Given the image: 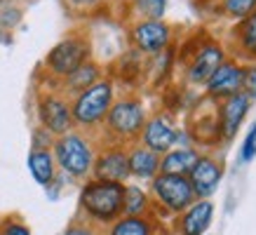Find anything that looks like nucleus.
I'll return each mask as SVG.
<instances>
[{"label": "nucleus", "mask_w": 256, "mask_h": 235, "mask_svg": "<svg viewBox=\"0 0 256 235\" xmlns=\"http://www.w3.org/2000/svg\"><path fill=\"white\" fill-rule=\"evenodd\" d=\"M122 196L124 184L90 176L78 196V210L82 214V221H90L94 226H110L122 216Z\"/></svg>", "instance_id": "1"}, {"label": "nucleus", "mask_w": 256, "mask_h": 235, "mask_svg": "<svg viewBox=\"0 0 256 235\" xmlns=\"http://www.w3.org/2000/svg\"><path fill=\"white\" fill-rule=\"evenodd\" d=\"M52 156H54L56 170L76 181H87L92 176L94 158H96V144L87 134L73 132L64 136H56L52 144Z\"/></svg>", "instance_id": "2"}, {"label": "nucleus", "mask_w": 256, "mask_h": 235, "mask_svg": "<svg viewBox=\"0 0 256 235\" xmlns=\"http://www.w3.org/2000/svg\"><path fill=\"white\" fill-rule=\"evenodd\" d=\"M146 120H148V113H146V106L141 104V99H136V96L116 99L106 120H104L106 144H120V146L136 144Z\"/></svg>", "instance_id": "3"}, {"label": "nucleus", "mask_w": 256, "mask_h": 235, "mask_svg": "<svg viewBox=\"0 0 256 235\" xmlns=\"http://www.w3.org/2000/svg\"><path fill=\"white\" fill-rule=\"evenodd\" d=\"M113 102H116V87H113V82L108 78L96 80L94 85H90L87 90H82L80 94L73 96V102H70L73 127L94 130V127L104 125Z\"/></svg>", "instance_id": "4"}, {"label": "nucleus", "mask_w": 256, "mask_h": 235, "mask_svg": "<svg viewBox=\"0 0 256 235\" xmlns=\"http://www.w3.org/2000/svg\"><path fill=\"white\" fill-rule=\"evenodd\" d=\"M150 198L170 214H181L186 207L195 202V193L190 188L188 176H174V174L153 176L150 179Z\"/></svg>", "instance_id": "5"}, {"label": "nucleus", "mask_w": 256, "mask_h": 235, "mask_svg": "<svg viewBox=\"0 0 256 235\" xmlns=\"http://www.w3.org/2000/svg\"><path fill=\"white\" fill-rule=\"evenodd\" d=\"M85 62H90V42L82 36H68L50 50V54L45 56V68L50 70V76L64 80Z\"/></svg>", "instance_id": "6"}, {"label": "nucleus", "mask_w": 256, "mask_h": 235, "mask_svg": "<svg viewBox=\"0 0 256 235\" xmlns=\"http://www.w3.org/2000/svg\"><path fill=\"white\" fill-rule=\"evenodd\" d=\"M38 122L40 127L50 132L52 136H64L73 130V118H70V102L62 94H42L38 99Z\"/></svg>", "instance_id": "7"}, {"label": "nucleus", "mask_w": 256, "mask_h": 235, "mask_svg": "<svg viewBox=\"0 0 256 235\" xmlns=\"http://www.w3.org/2000/svg\"><path fill=\"white\" fill-rule=\"evenodd\" d=\"M136 144L146 146L148 150H153L158 156H164L167 150L176 148L178 130L167 113H156V116H150L146 120V125L141 130V136Z\"/></svg>", "instance_id": "8"}, {"label": "nucleus", "mask_w": 256, "mask_h": 235, "mask_svg": "<svg viewBox=\"0 0 256 235\" xmlns=\"http://www.w3.org/2000/svg\"><path fill=\"white\" fill-rule=\"evenodd\" d=\"M92 176L101 181H116L127 184L130 179V167H127V146L120 144H106L104 148L96 150L92 167Z\"/></svg>", "instance_id": "9"}, {"label": "nucleus", "mask_w": 256, "mask_h": 235, "mask_svg": "<svg viewBox=\"0 0 256 235\" xmlns=\"http://www.w3.org/2000/svg\"><path fill=\"white\" fill-rule=\"evenodd\" d=\"M134 47L144 52V54H160L167 50L172 40V28L164 22H150V19H141L132 26L130 31Z\"/></svg>", "instance_id": "10"}, {"label": "nucleus", "mask_w": 256, "mask_h": 235, "mask_svg": "<svg viewBox=\"0 0 256 235\" xmlns=\"http://www.w3.org/2000/svg\"><path fill=\"white\" fill-rule=\"evenodd\" d=\"M221 162L214 160L212 156H200L195 167L188 174V181H190V188L195 193V200H210V196H214L218 188V181H221Z\"/></svg>", "instance_id": "11"}, {"label": "nucleus", "mask_w": 256, "mask_h": 235, "mask_svg": "<svg viewBox=\"0 0 256 235\" xmlns=\"http://www.w3.org/2000/svg\"><path fill=\"white\" fill-rule=\"evenodd\" d=\"M242 85H244V68L235 62H224L204 87L212 99H226L242 92Z\"/></svg>", "instance_id": "12"}, {"label": "nucleus", "mask_w": 256, "mask_h": 235, "mask_svg": "<svg viewBox=\"0 0 256 235\" xmlns=\"http://www.w3.org/2000/svg\"><path fill=\"white\" fill-rule=\"evenodd\" d=\"M212 219H214L212 200H195L190 207H186L178 214L176 230L178 235H204L210 230Z\"/></svg>", "instance_id": "13"}, {"label": "nucleus", "mask_w": 256, "mask_h": 235, "mask_svg": "<svg viewBox=\"0 0 256 235\" xmlns=\"http://www.w3.org/2000/svg\"><path fill=\"white\" fill-rule=\"evenodd\" d=\"M249 104H252V99L244 92H238L233 96L224 99L221 108H218V130H221L226 139H233L235 132L240 130L242 120H244L249 110Z\"/></svg>", "instance_id": "14"}, {"label": "nucleus", "mask_w": 256, "mask_h": 235, "mask_svg": "<svg viewBox=\"0 0 256 235\" xmlns=\"http://www.w3.org/2000/svg\"><path fill=\"white\" fill-rule=\"evenodd\" d=\"M224 50L216 42H207L198 50L190 68H188V80L195 85H207V80L216 73V68L224 64Z\"/></svg>", "instance_id": "15"}, {"label": "nucleus", "mask_w": 256, "mask_h": 235, "mask_svg": "<svg viewBox=\"0 0 256 235\" xmlns=\"http://www.w3.org/2000/svg\"><path fill=\"white\" fill-rule=\"evenodd\" d=\"M127 167H130V176L139 181H150L153 176L160 174V156L148 150L141 144H132L127 148Z\"/></svg>", "instance_id": "16"}, {"label": "nucleus", "mask_w": 256, "mask_h": 235, "mask_svg": "<svg viewBox=\"0 0 256 235\" xmlns=\"http://www.w3.org/2000/svg\"><path fill=\"white\" fill-rule=\"evenodd\" d=\"M200 153L190 146H178L160 156V174H174V176H188L195 167Z\"/></svg>", "instance_id": "17"}, {"label": "nucleus", "mask_w": 256, "mask_h": 235, "mask_svg": "<svg viewBox=\"0 0 256 235\" xmlns=\"http://www.w3.org/2000/svg\"><path fill=\"white\" fill-rule=\"evenodd\" d=\"M26 164H28V172L36 179V184H40L42 188H50L54 184L59 170H56L52 148H31Z\"/></svg>", "instance_id": "18"}, {"label": "nucleus", "mask_w": 256, "mask_h": 235, "mask_svg": "<svg viewBox=\"0 0 256 235\" xmlns=\"http://www.w3.org/2000/svg\"><path fill=\"white\" fill-rule=\"evenodd\" d=\"M150 214V196L136 184H124L122 216H148Z\"/></svg>", "instance_id": "19"}, {"label": "nucleus", "mask_w": 256, "mask_h": 235, "mask_svg": "<svg viewBox=\"0 0 256 235\" xmlns=\"http://www.w3.org/2000/svg\"><path fill=\"white\" fill-rule=\"evenodd\" d=\"M96 80H101V68L94 62H85L82 66H78V68L73 70L70 76L64 78V90L76 96V94H80L90 85H94Z\"/></svg>", "instance_id": "20"}, {"label": "nucleus", "mask_w": 256, "mask_h": 235, "mask_svg": "<svg viewBox=\"0 0 256 235\" xmlns=\"http://www.w3.org/2000/svg\"><path fill=\"white\" fill-rule=\"evenodd\" d=\"M106 235H156V226L148 216H120L108 226Z\"/></svg>", "instance_id": "21"}, {"label": "nucleus", "mask_w": 256, "mask_h": 235, "mask_svg": "<svg viewBox=\"0 0 256 235\" xmlns=\"http://www.w3.org/2000/svg\"><path fill=\"white\" fill-rule=\"evenodd\" d=\"M238 40H240V47L247 54L256 56V10L242 19V26L238 31Z\"/></svg>", "instance_id": "22"}, {"label": "nucleus", "mask_w": 256, "mask_h": 235, "mask_svg": "<svg viewBox=\"0 0 256 235\" xmlns=\"http://www.w3.org/2000/svg\"><path fill=\"white\" fill-rule=\"evenodd\" d=\"M136 12H139L144 19H150V22H162L164 10H167V0H132Z\"/></svg>", "instance_id": "23"}, {"label": "nucleus", "mask_w": 256, "mask_h": 235, "mask_svg": "<svg viewBox=\"0 0 256 235\" xmlns=\"http://www.w3.org/2000/svg\"><path fill=\"white\" fill-rule=\"evenodd\" d=\"M221 8L230 19H244L256 10V0H224Z\"/></svg>", "instance_id": "24"}, {"label": "nucleus", "mask_w": 256, "mask_h": 235, "mask_svg": "<svg viewBox=\"0 0 256 235\" xmlns=\"http://www.w3.org/2000/svg\"><path fill=\"white\" fill-rule=\"evenodd\" d=\"M0 235H33L19 216H5L0 221Z\"/></svg>", "instance_id": "25"}, {"label": "nucleus", "mask_w": 256, "mask_h": 235, "mask_svg": "<svg viewBox=\"0 0 256 235\" xmlns=\"http://www.w3.org/2000/svg\"><path fill=\"white\" fill-rule=\"evenodd\" d=\"M64 235H101V230H99V226L80 219V221H73V224L64 230Z\"/></svg>", "instance_id": "26"}, {"label": "nucleus", "mask_w": 256, "mask_h": 235, "mask_svg": "<svg viewBox=\"0 0 256 235\" xmlns=\"http://www.w3.org/2000/svg\"><path fill=\"white\" fill-rule=\"evenodd\" d=\"M254 156H256V122H254V127L249 130L244 144H242V160L249 162V160H254Z\"/></svg>", "instance_id": "27"}, {"label": "nucleus", "mask_w": 256, "mask_h": 235, "mask_svg": "<svg viewBox=\"0 0 256 235\" xmlns=\"http://www.w3.org/2000/svg\"><path fill=\"white\" fill-rule=\"evenodd\" d=\"M52 144H54V136L50 132H45L42 127H38L33 132V148H52Z\"/></svg>", "instance_id": "28"}, {"label": "nucleus", "mask_w": 256, "mask_h": 235, "mask_svg": "<svg viewBox=\"0 0 256 235\" xmlns=\"http://www.w3.org/2000/svg\"><path fill=\"white\" fill-rule=\"evenodd\" d=\"M242 90H244V94H247L249 99L256 102V66L244 68V85H242Z\"/></svg>", "instance_id": "29"}, {"label": "nucleus", "mask_w": 256, "mask_h": 235, "mask_svg": "<svg viewBox=\"0 0 256 235\" xmlns=\"http://www.w3.org/2000/svg\"><path fill=\"white\" fill-rule=\"evenodd\" d=\"M68 5H73V8H92V5H96L99 0H66Z\"/></svg>", "instance_id": "30"}]
</instances>
